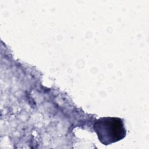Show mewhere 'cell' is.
I'll use <instances>...</instances> for the list:
<instances>
[{
    "instance_id": "6da1fadb",
    "label": "cell",
    "mask_w": 149,
    "mask_h": 149,
    "mask_svg": "<svg viewBox=\"0 0 149 149\" xmlns=\"http://www.w3.org/2000/svg\"><path fill=\"white\" fill-rule=\"evenodd\" d=\"M94 129L100 141L105 146L123 139L126 134L123 120L119 118H100L95 122Z\"/></svg>"
}]
</instances>
